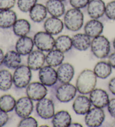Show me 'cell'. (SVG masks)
<instances>
[{
    "mask_svg": "<svg viewBox=\"0 0 115 127\" xmlns=\"http://www.w3.org/2000/svg\"><path fill=\"white\" fill-rule=\"evenodd\" d=\"M97 77L93 71L84 69L79 74L76 82L78 92L82 95L89 94L96 88Z\"/></svg>",
    "mask_w": 115,
    "mask_h": 127,
    "instance_id": "1",
    "label": "cell"
},
{
    "mask_svg": "<svg viewBox=\"0 0 115 127\" xmlns=\"http://www.w3.org/2000/svg\"><path fill=\"white\" fill-rule=\"evenodd\" d=\"M63 21L66 29L71 32H78L84 25V14L80 9L72 7L65 13Z\"/></svg>",
    "mask_w": 115,
    "mask_h": 127,
    "instance_id": "2",
    "label": "cell"
},
{
    "mask_svg": "<svg viewBox=\"0 0 115 127\" xmlns=\"http://www.w3.org/2000/svg\"><path fill=\"white\" fill-rule=\"evenodd\" d=\"M90 48L94 56L99 59H104L109 56L111 44L106 36L100 35L93 38Z\"/></svg>",
    "mask_w": 115,
    "mask_h": 127,
    "instance_id": "3",
    "label": "cell"
},
{
    "mask_svg": "<svg viewBox=\"0 0 115 127\" xmlns=\"http://www.w3.org/2000/svg\"><path fill=\"white\" fill-rule=\"evenodd\" d=\"M32 70L28 65L21 64L15 69L13 74V84L17 89H23L30 84L32 77Z\"/></svg>",
    "mask_w": 115,
    "mask_h": 127,
    "instance_id": "4",
    "label": "cell"
},
{
    "mask_svg": "<svg viewBox=\"0 0 115 127\" xmlns=\"http://www.w3.org/2000/svg\"><path fill=\"white\" fill-rule=\"evenodd\" d=\"M33 41L37 49L43 52H48L55 48V38L46 31L37 32L34 35Z\"/></svg>",
    "mask_w": 115,
    "mask_h": 127,
    "instance_id": "5",
    "label": "cell"
},
{
    "mask_svg": "<svg viewBox=\"0 0 115 127\" xmlns=\"http://www.w3.org/2000/svg\"><path fill=\"white\" fill-rule=\"evenodd\" d=\"M35 110L37 115L42 119L45 120L52 119L55 114L54 102L50 98L45 97L38 101Z\"/></svg>",
    "mask_w": 115,
    "mask_h": 127,
    "instance_id": "6",
    "label": "cell"
},
{
    "mask_svg": "<svg viewBox=\"0 0 115 127\" xmlns=\"http://www.w3.org/2000/svg\"><path fill=\"white\" fill-rule=\"evenodd\" d=\"M77 90L76 86L70 83L61 84L56 91L57 99L61 102H68L75 98Z\"/></svg>",
    "mask_w": 115,
    "mask_h": 127,
    "instance_id": "7",
    "label": "cell"
},
{
    "mask_svg": "<svg viewBox=\"0 0 115 127\" xmlns=\"http://www.w3.org/2000/svg\"><path fill=\"white\" fill-rule=\"evenodd\" d=\"M39 79L47 87H52L58 81L57 71L50 65H44L39 71Z\"/></svg>",
    "mask_w": 115,
    "mask_h": 127,
    "instance_id": "8",
    "label": "cell"
},
{
    "mask_svg": "<svg viewBox=\"0 0 115 127\" xmlns=\"http://www.w3.org/2000/svg\"><path fill=\"white\" fill-rule=\"evenodd\" d=\"M46 87L41 82L30 83L26 89V96L33 101H38L47 95L48 90Z\"/></svg>",
    "mask_w": 115,
    "mask_h": 127,
    "instance_id": "9",
    "label": "cell"
},
{
    "mask_svg": "<svg viewBox=\"0 0 115 127\" xmlns=\"http://www.w3.org/2000/svg\"><path fill=\"white\" fill-rule=\"evenodd\" d=\"M105 119V113L103 109L94 107L85 114V124L90 127H100Z\"/></svg>",
    "mask_w": 115,
    "mask_h": 127,
    "instance_id": "10",
    "label": "cell"
},
{
    "mask_svg": "<svg viewBox=\"0 0 115 127\" xmlns=\"http://www.w3.org/2000/svg\"><path fill=\"white\" fill-rule=\"evenodd\" d=\"M33 109L34 104L33 100L26 96L19 98L16 101L14 110L19 117L24 118L31 115Z\"/></svg>",
    "mask_w": 115,
    "mask_h": 127,
    "instance_id": "11",
    "label": "cell"
},
{
    "mask_svg": "<svg viewBox=\"0 0 115 127\" xmlns=\"http://www.w3.org/2000/svg\"><path fill=\"white\" fill-rule=\"evenodd\" d=\"M89 99L94 107L102 109L107 106L110 101L107 92L102 89L96 88L89 94Z\"/></svg>",
    "mask_w": 115,
    "mask_h": 127,
    "instance_id": "12",
    "label": "cell"
},
{
    "mask_svg": "<svg viewBox=\"0 0 115 127\" xmlns=\"http://www.w3.org/2000/svg\"><path fill=\"white\" fill-rule=\"evenodd\" d=\"M46 55L43 52L38 49L33 50L27 58V65L32 71H38L44 66L46 62Z\"/></svg>",
    "mask_w": 115,
    "mask_h": 127,
    "instance_id": "13",
    "label": "cell"
},
{
    "mask_svg": "<svg viewBox=\"0 0 115 127\" xmlns=\"http://www.w3.org/2000/svg\"><path fill=\"white\" fill-rule=\"evenodd\" d=\"M106 5L103 0H90L87 6L89 16L93 19H100L105 15Z\"/></svg>",
    "mask_w": 115,
    "mask_h": 127,
    "instance_id": "14",
    "label": "cell"
},
{
    "mask_svg": "<svg viewBox=\"0 0 115 127\" xmlns=\"http://www.w3.org/2000/svg\"><path fill=\"white\" fill-rule=\"evenodd\" d=\"M92 105L89 97L81 94L75 98L72 104V109L76 114L85 115L91 109Z\"/></svg>",
    "mask_w": 115,
    "mask_h": 127,
    "instance_id": "15",
    "label": "cell"
},
{
    "mask_svg": "<svg viewBox=\"0 0 115 127\" xmlns=\"http://www.w3.org/2000/svg\"><path fill=\"white\" fill-rule=\"evenodd\" d=\"M64 23L59 17H50L45 20L44 23V29L48 33L52 35H57L62 32Z\"/></svg>",
    "mask_w": 115,
    "mask_h": 127,
    "instance_id": "16",
    "label": "cell"
},
{
    "mask_svg": "<svg viewBox=\"0 0 115 127\" xmlns=\"http://www.w3.org/2000/svg\"><path fill=\"white\" fill-rule=\"evenodd\" d=\"M58 81L61 84L70 83L74 77L75 70L73 65L69 63H63L57 69Z\"/></svg>",
    "mask_w": 115,
    "mask_h": 127,
    "instance_id": "17",
    "label": "cell"
},
{
    "mask_svg": "<svg viewBox=\"0 0 115 127\" xmlns=\"http://www.w3.org/2000/svg\"><path fill=\"white\" fill-rule=\"evenodd\" d=\"M104 25L98 19H92L85 23L84 27V33L90 38H94L102 34Z\"/></svg>",
    "mask_w": 115,
    "mask_h": 127,
    "instance_id": "18",
    "label": "cell"
},
{
    "mask_svg": "<svg viewBox=\"0 0 115 127\" xmlns=\"http://www.w3.org/2000/svg\"><path fill=\"white\" fill-rule=\"evenodd\" d=\"M34 46L33 39L29 36L20 37L15 44V49L21 56L29 55Z\"/></svg>",
    "mask_w": 115,
    "mask_h": 127,
    "instance_id": "19",
    "label": "cell"
},
{
    "mask_svg": "<svg viewBox=\"0 0 115 127\" xmlns=\"http://www.w3.org/2000/svg\"><path fill=\"white\" fill-rule=\"evenodd\" d=\"M46 7L48 14L53 17L59 18L66 12L65 5L60 0H48L46 3Z\"/></svg>",
    "mask_w": 115,
    "mask_h": 127,
    "instance_id": "20",
    "label": "cell"
},
{
    "mask_svg": "<svg viewBox=\"0 0 115 127\" xmlns=\"http://www.w3.org/2000/svg\"><path fill=\"white\" fill-rule=\"evenodd\" d=\"M17 20V15L12 10L0 11V28L9 29L13 27Z\"/></svg>",
    "mask_w": 115,
    "mask_h": 127,
    "instance_id": "21",
    "label": "cell"
},
{
    "mask_svg": "<svg viewBox=\"0 0 115 127\" xmlns=\"http://www.w3.org/2000/svg\"><path fill=\"white\" fill-rule=\"evenodd\" d=\"M72 46L80 51H85L91 45V38L85 33H77L72 37Z\"/></svg>",
    "mask_w": 115,
    "mask_h": 127,
    "instance_id": "22",
    "label": "cell"
},
{
    "mask_svg": "<svg viewBox=\"0 0 115 127\" xmlns=\"http://www.w3.org/2000/svg\"><path fill=\"white\" fill-rule=\"evenodd\" d=\"M48 11L46 5L42 3H36L29 12L31 20L36 23H39L46 20Z\"/></svg>",
    "mask_w": 115,
    "mask_h": 127,
    "instance_id": "23",
    "label": "cell"
},
{
    "mask_svg": "<svg viewBox=\"0 0 115 127\" xmlns=\"http://www.w3.org/2000/svg\"><path fill=\"white\" fill-rule=\"evenodd\" d=\"M71 121V117L66 110L58 111L52 118V124L55 127H68L72 123Z\"/></svg>",
    "mask_w": 115,
    "mask_h": 127,
    "instance_id": "24",
    "label": "cell"
},
{
    "mask_svg": "<svg viewBox=\"0 0 115 127\" xmlns=\"http://www.w3.org/2000/svg\"><path fill=\"white\" fill-rule=\"evenodd\" d=\"M21 55L17 51L9 50L4 56L3 64L8 68L15 69L21 65Z\"/></svg>",
    "mask_w": 115,
    "mask_h": 127,
    "instance_id": "25",
    "label": "cell"
},
{
    "mask_svg": "<svg viewBox=\"0 0 115 127\" xmlns=\"http://www.w3.org/2000/svg\"><path fill=\"white\" fill-rule=\"evenodd\" d=\"M65 59L64 53L56 49L48 52L46 56V62L47 65L52 67H57L63 63Z\"/></svg>",
    "mask_w": 115,
    "mask_h": 127,
    "instance_id": "26",
    "label": "cell"
},
{
    "mask_svg": "<svg viewBox=\"0 0 115 127\" xmlns=\"http://www.w3.org/2000/svg\"><path fill=\"white\" fill-rule=\"evenodd\" d=\"M31 29V25L27 20L24 19H17L12 27L13 32L18 37L27 36Z\"/></svg>",
    "mask_w": 115,
    "mask_h": 127,
    "instance_id": "27",
    "label": "cell"
},
{
    "mask_svg": "<svg viewBox=\"0 0 115 127\" xmlns=\"http://www.w3.org/2000/svg\"><path fill=\"white\" fill-rule=\"evenodd\" d=\"M93 71L97 78L106 79L112 73V67L108 62L100 61L95 65Z\"/></svg>",
    "mask_w": 115,
    "mask_h": 127,
    "instance_id": "28",
    "label": "cell"
},
{
    "mask_svg": "<svg viewBox=\"0 0 115 127\" xmlns=\"http://www.w3.org/2000/svg\"><path fill=\"white\" fill-rule=\"evenodd\" d=\"M72 47V38L67 35H61L55 39V48L63 53L69 51Z\"/></svg>",
    "mask_w": 115,
    "mask_h": 127,
    "instance_id": "29",
    "label": "cell"
},
{
    "mask_svg": "<svg viewBox=\"0 0 115 127\" xmlns=\"http://www.w3.org/2000/svg\"><path fill=\"white\" fill-rule=\"evenodd\" d=\"M13 84V76L7 69L0 71V90L7 91L11 89Z\"/></svg>",
    "mask_w": 115,
    "mask_h": 127,
    "instance_id": "30",
    "label": "cell"
},
{
    "mask_svg": "<svg viewBox=\"0 0 115 127\" xmlns=\"http://www.w3.org/2000/svg\"><path fill=\"white\" fill-rule=\"evenodd\" d=\"M16 101L12 96L5 94L0 97V110L6 113L11 112L14 110Z\"/></svg>",
    "mask_w": 115,
    "mask_h": 127,
    "instance_id": "31",
    "label": "cell"
},
{
    "mask_svg": "<svg viewBox=\"0 0 115 127\" xmlns=\"http://www.w3.org/2000/svg\"><path fill=\"white\" fill-rule=\"evenodd\" d=\"M38 0H17V5L19 9L23 12H29L37 3Z\"/></svg>",
    "mask_w": 115,
    "mask_h": 127,
    "instance_id": "32",
    "label": "cell"
},
{
    "mask_svg": "<svg viewBox=\"0 0 115 127\" xmlns=\"http://www.w3.org/2000/svg\"><path fill=\"white\" fill-rule=\"evenodd\" d=\"M105 15L110 20H115V0L110 1L106 5Z\"/></svg>",
    "mask_w": 115,
    "mask_h": 127,
    "instance_id": "33",
    "label": "cell"
},
{
    "mask_svg": "<svg viewBox=\"0 0 115 127\" xmlns=\"http://www.w3.org/2000/svg\"><path fill=\"white\" fill-rule=\"evenodd\" d=\"M17 126L20 127H38V122L34 118L29 116L28 117L22 118Z\"/></svg>",
    "mask_w": 115,
    "mask_h": 127,
    "instance_id": "34",
    "label": "cell"
},
{
    "mask_svg": "<svg viewBox=\"0 0 115 127\" xmlns=\"http://www.w3.org/2000/svg\"><path fill=\"white\" fill-rule=\"evenodd\" d=\"M89 1L90 0H69L70 5L73 8L80 10L81 8L87 7Z\"/></svg>",
    "mask_w": 115,
    "mask_h": 127,
    "instance_id": "35",
    "label": "cell"
},
{
    "mask_svg": "<svg viewBox=\"0 0 115 127\" xmlns=\"http://www.w3.org/2000/svg\"><path fill=\"white\" fill-rule=\"evenodd\" d=\"M16 2V0H0V11L12 9Z\"/></svg>",
    "mask_w": 115,
    "mask_h": 127,
    "instance_id": "36",
    "label": "cell"
},
{
    "mask_svg": "<svg viewBox=\"0 0 115 127\" xmlns=\"http://www.w3.org/2000/svg\"><path fill=\"white\" fill-rule=\"evenodd\" d=\"M107 109L110 115L115 119V98L110 100L107 105Z\"/></svg>",
    "mask_w": 115,
    "mask_h": 127,
    "instance_id": "37",
    "label": "cell"
},
{
    "mask_svg": "<svg viewBox=\"0 0 115 127\" xmlns=\"http://www.w3.org/2000/svg\"><path fill=\"white\" fill-rule=\"evenodd\" d=\"M8 120H9V116L7 113L0 110V127L5 126Z\"/></svg>",
    "mask_w": 115,
    "mask_h": 127,
    "instance_id": "38",
    "label": "cell"
},
{
    "mask_svg": "<svg viewBox=\"0 0 115 127\" xmlns=\"http://www.w3.org/2000/svg\"><path fill=\"white\" fill-rule=\"evenodd\" d=\"M108 89L112 94L115 96V77L112 78L108 83Z\"/></svg>",
    "mask_w": 115,
    "mask_h": 127,
    "instance_id": "39",
    "label": "cell"
},
{
    "mask_svg": "<svg viewBox=\"0 0 115 127\" xmlns=\"http://www.w3.org/2000/svg\"><path fill=\"white\" fill-rule=\"evenodd\" d=\"M108 63L111 65L112 68L115 69V52H114L108 56Z\"/></svg>",
    "mask_w": 115,
    "mask_h": 127,
    "instance_id": "40",
    "label": "cell"
},
{
    "mask_svg": "<svg viewBox=\"0 0 115 127\" xmlns=\"http://www.w3.org/2000/svg\"><path fill=\"white\" fill-rule=\"evenodd\" d=\"M4 55L3 50L0 48V67L3 64V60H4Z\"/></svg>",
    "mask_w": 115,
    "mask_h": 127,
    "instance_id": "41",
    "label": "cell"
},
{
    "mask_svg": "<svg viewBox=\"0 0 115 127\" xmlns=\"http://www.w3.org/2000/svg\"><path fill=\"white\" fill-rule=\"evenodd\" d=\"M69 127H83L81 124L79 123H71V124L70 125Z\"/></svg>",
    "mask_w": 115,
    "mask_h": 127,
    "instance_id": "42",
    "label": "cell"
},
{
    "mask_svg": "<svg viewBox=\"0 0 115 127\" xmlns=\"http://www.w3.org/2000/svg\"><path fill=\"white\" fill-rule=\"evenodd\" d=\"M113 47H114V48L115 50V38H114V40H113Z\"/></svg>",
    "mask_w": 115,
    "mask_h": 127,
    "instance_id": "43",
    "label": "cell"
},
{
    "mask_svg": "<svg viewBox=\"0 0 115 127\" xmlns=\"http://www.w3.org/2000/svg\"><path fill=\"white\" fill-rule=\"evenodd\" d=\"M111 127H115V120L114 122H113L111 124Z\"/></svg>",
    "mask_w": 115,
    "mask_h": 127,
    "instance_id": "44",
    "label": "cell"
},
{
    "mask_svg": "<svg viewBox=\"0 0 115 127\" xmlns=\"http://www.w3.org/2000/svg\"><path fill=\"white\" fill-rule=\"evenodd\" d=\"M40 127H48V126H46V125H42V126H40Z\"/></svg>",
    "mask_w": 115,
    "mask_h": 127,
    "instance_id": "45",
    "label": "cell"
},
{
    "mask_svg": "<svg viewBox=\"0 0 115 127\" xmlns=\"http://www.w3.org/2000/svg\"><path fill=\"white\" fill-rule=\"evenodd\" d=\"M60 1H62V2H64V1H66V0H60Z\"/></svg>",
    "mask_w": 115,
    "mask_h": 127,
    "instance_id": "46",
    "label": "cell"
}]
</instances>
